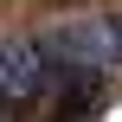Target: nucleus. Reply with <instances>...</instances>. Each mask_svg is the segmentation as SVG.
<instances>
[{
	"label": "nucleus",
	"instance_id": "obj_1",
	"mask_svg": "<svg viewBox=\"0 0 122 122\" xmlns=\"http://www.w3.org/2000/svg\"><path fill=\"white\" fill-rule=\"evenodd\" d=\"M51 64L71 71H116L122 64V13H97V19H64L51 32H39Z\"/></svg>",
	"mask_w": 122,
	"mask_h": 122
}]
</instances>
